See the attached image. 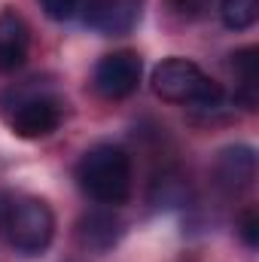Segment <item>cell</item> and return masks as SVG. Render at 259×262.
<instances>
[{
	"instance_id": "9",
	"label": "cell",
	"mask_w": 259,
	"mask_h": 262,
	"mask_svg": "<svg viewBox=\"0 0 259 262\" xmlns=\"http://www.w3.org/2000/svg\"><path fill=\"white\" fill-rule=\"evenodd\" d=\"M122 232H125V226H122V220L113 210H92V213H85L76 223L79 244L95 250V253H107L110 247H116Z\"/></svg>"
},
{
	"instance_id": "5",
	"label": "cell",
	"mask_w": 259,
	"mask_h": 262,
	"mask_svg": "<svg viewBox=\"0 0 259 262\" xmlns=\"http://www.w3.org/2000/svg\"><path fill=\"white\" fill-rule=\"evenodd\" d=\"M140 76H143V61L137 52L131 49H119V52H110L104 55L98 64H95V89L110 98V101H122V98H131L140 85Z\"/></svg>"
},
{
	"instance_id": "11",
	"label": "cell",
	"mask_w": 259,
	"mask_h": 262,
	"mask_svg": "<svg viewBox=\"0 0 259 262\" xmlns=\"http://www.w3.org/2000/svg\"><path fill=\"white\" fill-rule=\"evenodd\" d=\"M220 18L229 31H247L259 18V0H220Z\"/></svg>"
},
{
	"instance_id": "14",
	"label": "cell",
	"mask_w": 259,
	"mask_h": 262,
	"mask_svg": "<svg viewBox=\"0 0 259 262\" xmlns=\"http://www.w3.org/2000/svg\"><path fill=\"white\" fill-rule=\"evenodd\" d=\"M43 12L55 21H67L76 15V9H82V0H40Z\"/></svg>"
},
{
	"instance_id": "16",
	"label": "cell",
	"mask_w": 259,
	"mask_h": 262,
	"mask_svg": "<svg viewBox=\"0 0 259 262\" xmlns=\"http://www.w3.org/2000/svg\"><path fill=\"white\" fill-rule=\"evenodd\" d=\"M9 198H12V195L0 192V223H3V213H6V207H9Z\"/></svg>"
},
{
	"instance_id": "12",
	"label": "cell",
	"mask_w": 259,
	"mask_h": 262,
	"mask_svg": "<svg viewBox=\"0 0 259 262\" xmlns=\"http://www.w3.org/2000/svg\"><path fill=\"white\" fill-rule=\"evenodd\" d=\"M186 180H183V174H177V171H168V174H162L156 183H153V204H165V207H174V204H183L186 201Z\"/></svg>"
},
{
	"instance_id": "1",
	"label": "cell",
	"mask_w": 259,
	"mask_h": 262,
	"mask_svg": "<svg viewBox=\"0 0 259 262\" xmlns=\"http://www.w3.org/2000/svg\"><path fill=\"white\" fill-rule=\"evenodd\" d=\"M76 183L89 198L107 207H119L131 198V156L119 143H95L76 162Z\"/></svg>"
},
{
	"instance_id": "13",
	"label": "cell",
	"mask_w": 259,
	"mask_h": 262,
	"mask_svg": "<svg viewBox=\"0 0 259 262\" xmlns=\"http://www.w3.org/2000/svg\"><path fill=\"white\" fill-rule=\"evenodd\" d=\"M238 235H241V241H244L250 250H256L259 247V213H256V207H247V210L241 213Z\"/></svg>"
},
{
	"instance_id": "8",
	"label": "cell",
	"mask_w": 259,
	"mask_h": 262,
	"mask_svg": "<svg viewBox=\"0 0 259 262\" xmlns=\"http://www.w3.org/2000/svg\"><path fill=\"white\" fill-rule=\"evenodd\" d=\"M28 52H31L28 21L15 9L0 12V73H15L28 61Z\"/></svg>"
},
{
	"instance_id": "3",
	"label": "cell",
	"mask_w": 259,
	"mask_h": 262,
	"mask_svg": "<svg viewBox=\"0 0 259 262\" xmlns=\"http://www.w3.org/2000/svg\"><path fill=\"white\" fill-rule=\"evenodd\" d=\"M0 235L21 256H40L55 238V213L43 198H9Z\"/></svg>"
},
{
	"instance_id": "10",
	"label": "cell",
	"mask_w": 259,
	"mask_h": 262,
	"mask_svg": "<svg viewBox=\"0 0 259 262\" xmlns=\"http://www.w3.org/2000/svg\"><path fill=\"white\" fill-rule=\"evenodd\" d=\"M232 70H235V98L247 107L256 110L259 104V49L247 46L232 55Z\"/></svg>"
},
{
	"instance_id": "4",
	"label": "cell",
	"mask_w": 259,
	"mask_h": 262,
	"mask_svg": "<svg viewBox=\"0 0 259 262\" xmlns=\"http://www.w3.org/2000/svg\"><path fill=\"white\" fill-rule=\"evenodd\" d=\"M3 116H6V122H9L15 137L43 140L52 131H58L64 107H61V101L55 95L21 89V92H9V104L3 101Z\"/></svg>"
},
{
	"instance_id": "15",
	"label": "cell",
	"mask_w": 259,
	"mask_h": 262,
	"mask_svg": "<svg viewBox=\"0 0 259 262\" xmlns=\"http://www.w3.org/2000/svg\"><path fill=\"white\" fill-rule=\"evenodd\" d=\"M168 6H171L180 18H201V15L213 6V0H168Z\"/></svg>"
},
{
	"instance_id": "6",
	"label": "cell",
	"mask_w": 259,
	"mask_h": 262,
	"mask_svg": "<svg viewBox=\"0 0 259 262\" xmlns=\"http://www.w3.org/2000/svg\"><path fill=\"white\" fill-rule=\"evenodd\" d=\"M256 180V149L247 143H235L220 149L213 162V183L226 195H241Z\"/></svg>"
},
{
	"instance_id": "7",
	"label": "cell",
	"mask_w": 259,
	"mask_h": 262,
	"mask_svg": "<svg viewBox=\"0 0 259 262\" xmlns=\"http://www.w3.org/2000/svg\"><path fill=\"white\" fill-rule=\"evenodd\" d=\"M143 0H85V25L107 37H122L140 21Z\"/></svg>"
},
{
	"instance_id": "2",
	"label": "cell",
	"mask_w": 259,
	"mask_h": 262,
	"mask_svg": "<svg viewBox=\"0 0 259 262\" xmlns=\"http://www.w3.org/2000/svg\"><path fill=\"white\" fill-rule=\"evenodd\" d=\"M153 92L168 101L189 107L195 113H217L226 104V92L189 58H165L153 70Z\"/></svg>"
}]
</instances>
